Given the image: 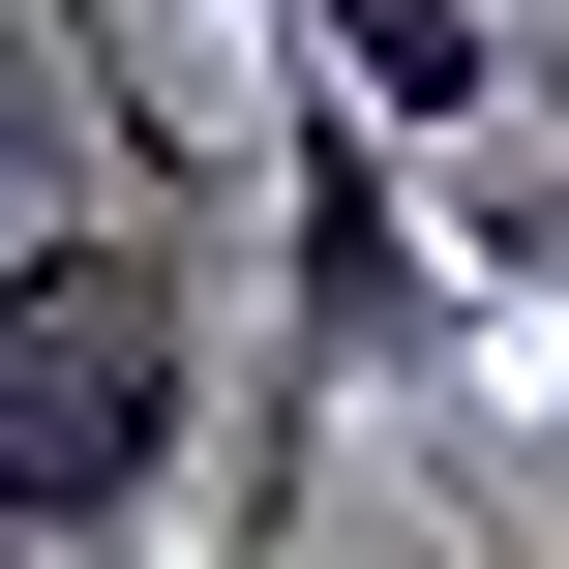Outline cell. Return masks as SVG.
I'll return each instance as SVG.
<instances>
[{"instance_id":"obj_2","label":"cell","mask_w":569,"mask_h":569,"mask_svg":"<svg viewBox=\"0 0 569 569\" xmlns=\"http://www.w3.org/2000/svg\"><path fill=\"white\" fill-rule=\"evenodd\" d=\"M300 90H360L420 180H450V150H540V30H510V0H330Z\"/></svg>"},{"instance_id":"obj_1","label":"cell","mask_w":569,"mask_h":569,"mask_svg":"<svg viewBox=\"0 0 569 569\" xmlns=\"http://www.w3.org/2000/svg\"><path fill=\"white\" fill-rule=\"evenodd\" d=\"M210 480V210L90 180L0 240V569H180Z\"/></svg>"},{"instance_id":"obj_4","label":"cell","mask_w":569,"mask_h":569,"mask_svg":"<svg viewBox=\"0 0 569 569\" xmlns=\"http://www.w3.org/2000/svg\"><path fill=\"white\" fill-rule=\"evenodd\" d=\"M210 569H300V540H270V510H240V540H210Z\"/></svg>"},{"instance_id":"obj_3","label":"cell","mask_w":569,"mask_h":569,"mask_svg":"<svg viewBox=\"0 0 569 569\" xmlns=\"http://www.w3.org/2000/svg\"><path fill=\"white\" fill-rule=\"evenodd\" d=\"M240 30H270V60H300V30H330V0H240Z\"/></svg>"}]
</instances>
